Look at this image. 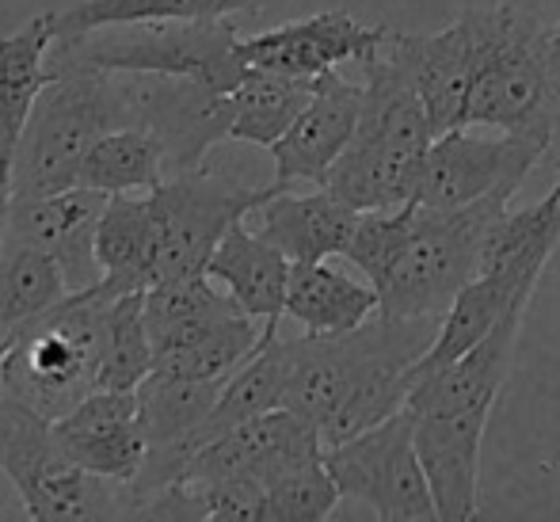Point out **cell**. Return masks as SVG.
<instances>
[{
    "mask_svg": "<svg viewBox=\"0 0 560 522\" xmlns=\"http://www.w3.org/2000/svg\"><path fill=\"white\" fill-rule=\"evenodd\" d=\"M122 92L126 126L149 130L164 149V169H202L207 153L233 134V92H218L191 77L115 73Z\"/></svg>",
    "mask_w": 560,
    "mask_h": 522,
    "instance_id": "7c38bea8",
    "label": "cell"
},
{
    "mask_svg": "<svg viewBox=\"0 0 560 522\" xmlns=\"http://www.w3.org/2000/svg\"><path fill=\"white\" fill-rule=\"evenodd\" d=\"M275 195L271 187H248L241 179L207 169L176 172L149 192L156 244H161V279L207 275L210 256L241 218L256 213Z\"/></svg>",
    "mask_w": 560,
    "mask_h": 522,
    "instance_id": "30bf717a",
    "label": "cell"
},
{
    "mask_svg": "<svg viewBox=\"0 0 560 522\" xmlns=\"http://www.w3.org/2000/svg\"><path fill=\"white\" fill-rule=\"evenodd\" d=\"M359 115H362V84L343 81L336 69L332 73H320L310 107L267 149L275 156V192H290L294 184L325 187L339 153L351 146Z\"/></svg>",
    "mask_w": 560,
    "mask_h": 522,
    "instance_id": "e0dca14e",
    "label": "cell"
},
{
    "mask_svg": "<svg viewBox=\"0 0 560 522\" xmlns=\"http://www.w3.org/2000/svg\"><path fill=\"white\" fill-rule=\"evenodd\" d=\"M267 336L256 347L252 359H244L241 367L229 374V382L218 393L214 413L202 424V446L210 439H218L229 427L244 424V419H256L264 413L282 408V390H287V339H279V328L264 324Z\"/></svg>",
    "mask_w": 560,
    "mask_h": 522,
    "instance_id": "83f0119b",
    "label": "cell"
},
{
    "mask_svg": "<svg viewBox=\"0 0 560 522\" xmlns=\"http://www.w3.org/2000/svg\"><path fill=\"white\" fill-rule=\"evenodd\" d=\"M317 457H325V439L317 427L290 408H275V413L229 427L207 446H199L179 480H259L267 485L287 469L317 462Z\"/></svg>",
    "mask_w": 560,
    "mask_h": 522,
    "instance_id": "5bb4252c",
    "label": "cell"
},
{
    "mask_svg": "<svg viewBox=\"0 0 560 522\" xmlns=\"http://www.w3.org/2000/svg\"><path fill=\"white\" fill-rule=\"evenodd\" d=\"M477 27V77L465 126L508 134H553L560 96L549 84L546 31L515 4L469 8Z\"/></svg>",
    "mask_w": 560,
    "mask_h": 522,
    "instance_id": "ba28073f",
    "label": "cell"
},
{
    "mask_svg": "<svg viewBox=\"0 0 560 522\" xmlns=\"http://www.w3.org/2000/svg\"><path fill=\"white\" fill-rule=\"evenodd\" d=\"M112 195L96 187H66L58 195H38V199L12 202V225L8 236L27 241L35 248L50 252L66 271L69 287L84 290L100 279L96 264V229L107 210Z\"/></svg>",
    "mask_w": 560,
    "mask_h": 522,
    "instance_id": "d6986e66",
    "label": "cell"
},
{
    "mask_svg": "<svg viewBox=\"0 0 560 522\" xmlns=\"http://www.w3.org/2000/svg\"><path fill=\"white\" fill-rule=\"evenodd\" d=\"M168 179L164 169V149L141 126L112 130L89 149L81 164V187H96L104 195H149Z\"/></svg>",
    "mask_w": 560,
    "mask_h": 522,
    "instance_id": "f1b7e54d",
    "label": "cell"
},
{
    "mask_svg": "<svg viewBox=\"0 0 560 522\" xmlns=\"http://www.w3.org/2000/svg\"><path fill=\"white\" fill-rule=\"evenodd\" d=\"M126 107L118 77L104 69H58L43 89L12 164L15 199H38L77 187L89 149L122 130Z\"/></svg>",
    "mask_w": 560,
    "mask_h": 522,
    "instance_id": "52a82bcc",
    "label": "cell"
},
{
    "mask_svg": "<svg viewBox=\"0 0 560 522\" xmlns=\"http://www.w3.org/2000/svg\"><path fill=\"white\" fill-rule=\"evenodd\" d=\"M12 202H15L12 176H8V169L0 164V244H4V236H8V225H12Z\"/></svg>",
    "mask_w": 560,
    "mask_h": 522,
    "instance_id": "e575fe53",
    "label": "cell"
},
{
    "mask_svg": "<svg viewBox=\"0 0 560 522\" xmlns=\"http://www.w3.org/2000/svg\"><path fill=\"white\" fill-rule=\"evenodd\" d=\"M267 519L282 522H305V519H328L336 511V503L343 500L336 477L328 473L325 457L305 462L298 469H287L282 477L267 480Z\"/></svg>",
    "mask_w": 560,
    "mask_h": 522,
    "instance_id": "d6a6232c",
    "label": "cell"
},
{
    "mask_svg": "<svg viewBox=\"0 0 560 522\" xmlns=\"http://www.w3.org/2000/svg\"><path fill=\"white\" fill-rule=\"evenodd\" d=\"M4 351H8V344H0V367H4Z\"/></svg>",
    "mask_w": 560,
    "mask_h": 522,
    "instance_id": "d590c367",
    "label": "cell"
},
{
    "mask_svg": "<svg viewBox=\"0 0 560 522\" xmlns=\"http://www.w3.org/2000/svg\"><path fill=\"white\" fill-rule=\"evenodd\" d=\"M233 20H153L115 23L77 38H54L50 69H104V73L191 77L218 92H233L248 73L236 50Z\"/></svg>",
    "mask_w": 560,
    "mask_h": 522,
    "instance_id": "8992f818",
    "label": "cell"
},
{
    "mask_svg": "<svg viewBox=\"0 0 560 522\" xmlns=\"http://www.w3.org/2000/svg\"><path fill=\"white\" fill-rule=\"evenodd\" d=\"M382 50L405 73V81L420 92L439 134L465 126L472 77H477V27H472V12H462L454 23H446L443 31H431V35L389 31Z\"/></svg>",
    "mask_w": 560,
    "mask_h": 522,
    "instance_id": "9a60e30c",
    "label": "cell"
},
{
    "mask_svg": "<svg viewBox=\"0 0 560 522\" xmlns=\"http://www.w3.org/2000/svg\"><path fill=\"white\" fill-rule=\"evenodd\" d=\"M153 367L156 355L145 328V290L115 298L104 362H100V390H138Z\"/></svg>",
    "mask_w": 560,
    "mask_h": 522,
    "instance_id": "1f68e13d",
    "label": "cell"
},
{
    "mask_svg": "<svg viewBox=\"0 0 560 522\" xmlns=\"http://www.w3.org/2000/svg\"><path fill=\"white\" fill-rule=\"evenodd\" d=\"M267 0H84L69 12L54 15L58 38H77L115 23H153V20H222L236 12H256Z\"/></svg>",
    "mask_w": 560,
    "mask_h": 522,
    "instance_id": "f546056e",
    "label": "cell"
},
{
    "mask_svg": "<svg viewBox=\"0 0 560 522\" xmlns=\"http://www.w3.org/2000/svg\"><path fill=\"white\" fill-rule=\"evenodd\" d=\"M325 465L336 477L339 492L347 500L366 503L377 519H439L408 408L366 427L354 439L325 446Z\"/></svg>",
    "mask_w": 560,
    "mask_h": 522,
    "instance_id": "8fae6325",
    "label": "cell"
},
{
    "mask_svg": "<svg viewBox=\"0 0 560 522\" xmlns=\"http://www.w3.org/2000/svg\"><path fill=\"white\" fill-rule=\"evenodd\" d=\"M553 134H508L500 138H480L469 126L446 130L431 141L428 156L416 176L412 202L423 207H469L495 192H518L526 176L538 169Z\"/></svg>",
    "mask_w": 560,
    "mask_h": 522,
    "instance_id": "4fadbf2b",
    "label": "cell"
},
{
    "mask_svg": "<svg viewBox=\"0 0 560 522\" xmlns=\"http://www.w3.org/2000/svg\"><path fill=\"white\" fill-rule=\"evenodd\" d=\"M362 115L351 146L339 153L325 187L354 210H397L412 202L416 176L439 138L420 92L377 50L362 61Z\"/></svg>",
    "mask_w": 560,
    "mask_h": 522,
    "instance_id": "277c9868",
    "label": "cell"
},
{
    "mask_svg": "<svg viewBox=\"0 0 560 522\" xmlns=\"http://www.w3.org/2000/svg\"><path fill=\"white\" fill-rule=\"evenodd\" d=\"M69 294L73 287L50 252L4 236L0 244V344H12L23 328L58 310Z\"/></svg>",
    "mask_w": 560,
    "mask_h": 522,
    "instance_id": "cb8c5ba5",
    "label": "cell"
},
{
    "mask_svg": "<svg viewBox=\"0 0 560 522\" xmlns=\"http://www.w3.org/2000/svg\"><path fill=\"white\" fill-rule=\"evenodd\" d=\"M54 434L69 462L115 485H130L149 454L138 390H92L73 413L54 419Z\"/></svg>",
    "mask_w": 560,
    "mask_h": 522,
    "instance_id": "ac0fdd59",
    "label": "cell"
},
{
    "mask_svg": "<svg viewBox=\"0 0 560 522\" xmlns=\"http://www.w3.org/2000/svg\"><path fill=\"white\" fill-rule=\"evenodd\" d=\"M290 271H294V259L275 248L264 233H256L244 218L222 236L207 267L210 279L229 290L244 313L271 328H279V321L287 316Z\"/></svg>",
    "mask_w": 560,
    "mask_h": 522,
    "instance_id": "44dd1931",
    "label": "cell"
},
{
    "mask_svg": "<svg viewBox=\"0 0 560 522\" xmlns=\"http://www.w3.org/2000/svg\"><path fill=\"white\" fill-rule=\"evenodd\" d=\"M443 316L374 313L366 324L336 336L287 339L282 408L310 419L325 446L354 439L400 413L412 393V367L435 344Z\"/></svg>",
    "mask_w": 560,
    "mask_h": 522,
    "instance_id": "6da1fadb",
    "label": "cell"
},
{
    "mask_svg": "<svg viewBox=\"0 0 560 522\" xmlns=\"http://www.w3.org/2000/svg\"><path fill=\"white\" fill-rule=\"evenodd\" d=\"M313 92H317V81L310 77H287L275 69L248 66V73L233 89V134L229 138L271 149L310 107Z\"/></svg>",
    "mask_w": 560,
    "mask_h": 522,
    "instance_id": "4316f807",
    "label": "cell"
},
{
    "mask_svg": "<svg viewBox=\"0 0 560 522\" xmlns=\"http://www.w3.org/2000/svg\"><path fill=\"white\" fill-rule=\"evenodd\" d=\"M112 310L115 298L100 287V279L73 290L58 310L8 344L0 385L50 419L73 413L92 390H100Z\"/></svg>",
    "mask_w": 560,
    "mask_h": 522,
    "instance_id": "5b68a950",
    "label": "cell"
},
{
    "mask_svg": "<svg viewBox=\"0 0 560 522\" xmlns=\"http://www.w3.org/2000/svg\"><path fill=\"white\" fill-rule=\"evenodd\" d=\"M264 336H267V328H256V316L233 313V316H222L218 324H210L191 344L161 355L156 367H168L187 378H207V382H229V374H233L244 359L256 355Z\"/></svg>",
    "mask_w": 560,
    "mask_h": 522,
    "instance_id": "4dcf8cb0",
    "label": "cell"
},
{
    "mask_svg": "<svg viewBox=\"0 0 560 522\" xmlns=\"http://www.w3.org/2000/svg\"><path fill=\"white\" fill-rule=\"evenodd\" d=\"M0 469L15 485L27 519H112L126 515L115 480L92 477L69 462L54 434V419L23 405L0 385Z\"/></svg>",
    "mask_w": 560,
    "mask_h": 522,
    "instance_id": "9c48e42d",
    "label": "cell"
},
{
    "mask_svg": "<svg viewBox=\"0 0 560 522\" xmlns=\"http://www.w3.org/2000/svg\"><path fill=\"white\" fill-rule=\"evenodd\" d=\"M393 27L377 23L351 20L347 12H317L310 20L282 23V27L259 31V35H241L236 50H241L244 66L275 69L287 77H310L317 81L320 73H332L343 61H366L385 46Z\"/></svg>",
    "mask_w": 560,
    "mask_h": 522,
    "instance_id": "2e32d148",
    "label": "cell"
},
{
    "mask_svg": "<svg viewBox=\"0 0 560 522\" xmlns=\"http://www.w3.org/2000/svg\"><path fill=\"white\" fill-rule=\"evenodd\" d=\"M58 38L54 12L35 15L20 31L0 38V164L12 176L15 153H20L23 130L31 123L43 89L54 81L50 46Z\"/></svg>",
    "mask_w": 560,
    "mask_h": 522,
    "instance_id": "7402d4cb",
    "label": "cell"
},
{
    "mask_svg": "<svg viewBox=\"0 0 560 522\" xmlns=\"http://www.w3.org/2000/svg\"><path fill=\"white\" fill-rule=\"evenodd\" d=\"M546 69H549V84L560 96V20L546 31Z\"/></svg>",
    "mask_w": 560,
    "mask_h": 522,
    "instance_id": "836d02e7",
    "label": "cell"
},
{
    "mask_svg": "<svg viewBox=\"0 0 560 522\" xmlns=\"http://www.w3.org/2000/svg\"><path fill=\"white\" fill-rule=\"evenodd\" d=\"M244 313L229 290H218L210 275H176V279H156L145 290V328L153 339V355L176 351L191 344L195 336L218 324L222 316Z\"/></svg>",
    "mask_w": 560,
    "mask_h": 522,
    "instance_id": "d4e9b609",
    "label": "cell"
},
{
    "mask_svg": "<svg viewBox=\"0 0 560 522\" xmlns=\"http://www.w3.org/2000/svg\"><path fill=\"white\" fill-rule=\"evenodd\" d=\"M511 192H495L469 207L362 210L347 244V259L377 290V313L416 321L443 316L465 282L477 279L488 233L508 213Z\"/></svg>",
    "mask_w": 560,
    "mask_h": 522,
    "instance_id": "7a4b0ae2",
    "label": "cell"
},
{
    "mask_svg": "<svg viewBox=\"0 0 560 522\" xmlns=\"http://www.w3.org/2000/svg\"><path fill=\"white\" fill-rule=\"evenodd\" d=\"M359 218L362 210L339 199L332 187H317L310 195L275 192L264 207H256V233H264L294 264H317L347 256Z\"/></svg>",
    "mask_w": 560,
    "mask_h": 522,
    "instance_id": "ffe728a7",
    "label": "cell"
},
{
    "mask_svg": "<svg viewBox=\"0 0 560 522\" xmlns=\"http://www.w3.org/2000/svg\"><path fill=\"white\" fill-rule=\"evenodd\" d=\"M377 313V290L362 287L359 279L328 267V259L317 264H294L287 290V316L302 324L310 336H336L366 324Z\"/></svg>",
    "mask_w": 560,
    "mask_h": 522,
    "instance_id": "484cf974",
    "label": "cell"
},
{
    "mask_svg": "<svg viewBox=\"0 0 560 522\" xmlns=\"http://www.w3.org/2000/svg\"><path fill=\"white\" fill-rule=\"evenodd\" d=\"M526 305L530 302H518L515 310L503 313V321L477 347L423 374L405 401L439 503V519L462 522L477 519L480 511V442H485L495 397L515 367Z\"/></svg>",
    "mask_w": 560,
    "mask_h": 522,
    "instance_id": "3957f363",
    "label": "cell"
},
{
    "mask_svg": "<svg viewBox=\"0 0 560 522\" xmlns=\"http://www.w3.org/2000/svg\"><path fill=\"white\" fill-rule=\"evenodd\" d=\"M100 287L112 298L141 294L161 279V244H156L149 195H112L96 229Z\"/></svg>",
    "mask_w": 560,
    "mask_h": 522,
    "instance_id": "603a6c76",
    "label": "cell"
}]
</instances>
